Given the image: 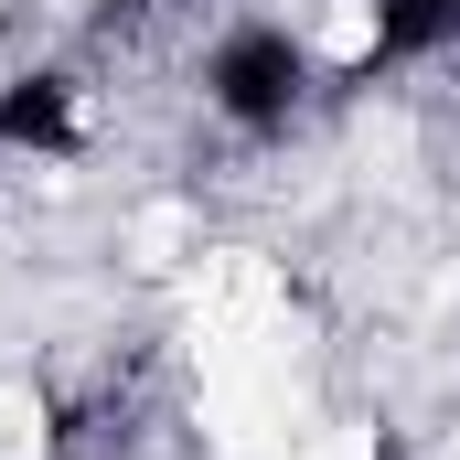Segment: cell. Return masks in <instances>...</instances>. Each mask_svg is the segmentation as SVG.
<instances>
[{
	"label": "cell",
	"instance_id": "cell-1",
	"mask_svg": "<svg viewBox=\"0 0 460 460\" xmlns=\"http://www.w3.org/2000/svg\"><path fill=\"white\" fill-rule=\"evenodd\" d=\"M204 429L226 460H300V439L322 429L311 418V332L268 322L257 343L215 353L204 364Z\"/></svg>",
	"mask_w": 460,
	"mask_h": 460
},
{
	"label": "cell",
	"instance_id": "cell-2",
	"mask_svg": "<svg viewBox=\"0 0 460 460\" xmlns=\"http://www.w3.org/2000/svg\"><path fill=\"white\" fill-rule=\"evenodd\" d=\"M268 322H289V289H279V268L268 257H204V279H193V364H215V353L257 343Z\"/></svg>",
	"mask_w": 460,
	"mask_h": 460
},
{
	"label": "cell",
	"instance_id": "cell-3",
	"mask_svg": "<svg viewBox=\"0 0 460 460\" xmlns=\"http://www.w3.org/2000/svg\"><path fill=\"white\" fill-rule=\"evenodd\" d=\"M43 439H54L43 429V396L32 385H0V460H43Z\"/></svg>",
	"mask_w": 460,
	"mask_h": 460
},
{
	"label": "cell",
	"instance_id": "cell-4",
	"mask_svg": "<svg viewBox=\"0 0 460 460\" xmlns=\"http://www.w3.org/2000/svg\"><path fill=\"white\" fill-rule=\"evenodd\" d=\"M311 43H322V54H332V65H353V54H375V0H332V11H322V32H311Z\"/></svg>",
	"mask_w": 460,
	"mask_h": 460
},
{
	"label": "cell",
	"instance_id": "cell-5",
	"mask_svg": "<svg viewBox=\"0 0 460 460\" xmlns=\"http://www.w3.org/2000/svg\"><path fill=\"white\" fill-rule=\"evenodd\" d=\"M300 460H375V429H353V418H322V429L300 439Z\"/></svg>",
	"mask_w": 460,
	"mask_h": 460
},
{
	"label": "cell",
	"instance_id": "cell-6",
	"mask_svg": "<svg viewBox=\"0 0 460 460\" xmlns=\"http://www.w3.org/2000/svg\"><path fill=\"white\" fill-rule=\"evenodd\" d=\"M172 246H182V215H172V204H150V215H139V257H150V268H172Z\"/></svg>",
	"mask_w": 460,
	"mask_h": 460
},
{
	"label": "cell",
	"instance_id": "cell-7",
	"mask_svg": "<svg viewBox=\"0 0 460 460\" xmlns=\"http://www.w3.org/2000/svg\"><path fill=\"white\" fill-rule=\"evenodd\" d=\"M439 460H460V439H450V450H439Z\"/></svg>",
	"mask_w": 460,
	"mask_h": 460
}]
</instances>
